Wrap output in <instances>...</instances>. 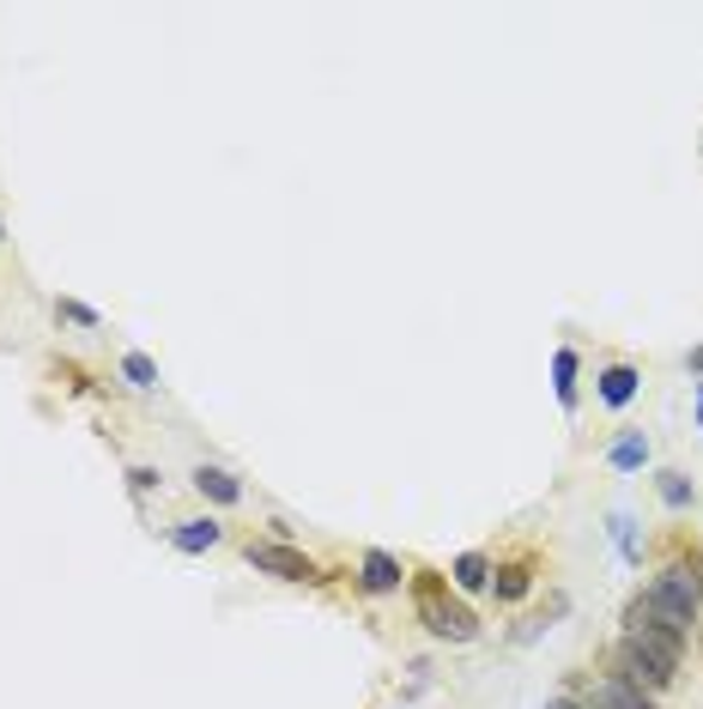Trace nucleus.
Returning <instances> with one entry per match:
<instances>
[{"label": "nucleus", "mask_w": 703, "mask_h": 709, "mask_svg": "<svg viewBox=\"0 0 703 709\" xmlns=\"http://www.w3.org/2000/svg\"><path fill=\"white\" fill-rule=\"evenodd\" d=\"M643 606H649L655 625H667L673 637H685L691 618H698V577H691L685 565H667L661 577H655V589L643 594Z\"/></svg>", "instance_id": "obj_1"}, {"label": "nucleus", "mask_w": 703, "mask_h": 709, "mask_svg": "<svg viewBox=\"0 0 703 709\" xmlns=\"http://www.w3.org/2000/svg\"><path fill=\"white\" fill-rule=\"evenodd\" d=\"M418 613H425L430 637H443V643H473L480 637V625H473L468 606H456L443 589H425V601H418Z\"/></svg>", "instance_id": "obj_2"}, {"label": "nucleus", "mask_w": 703, "mask_h": 709, "mask_svg": "<svg viewBox=\"0 0 703 709\" xmlns=\"http://www.w3.org/2000/svg\"><path fill=\"white\" fill-rule=\"evenodd\" d=\"M249 565L267 570V577H286V582H315V565L291 546H249Z\"/></svg>", "instance_id": "obj_3"}, {"label": "nucleus", "mask_w": 703, "mask_h": 709, "mask_svg": "<svg viewBox=\"0 0 703 709\" xmlns=\"http://www.w3.org/2000/svg\"><path fill=\"white\" fill-rule=\"evenodd\" d=\"M595 709H655V704H649V691H637V685H625L619 673H612V679L600 685Z\"/></svg>", "instance_id": "obj_4"}, {"label": "nucleus", "mask_w": 703, "mask_h": 709, "mask_svg": "<svg viewBox=\"0 0 703 709\" xmlns=\"http://www.w3.org/2000/svg\"><path fill=\"white\" fill-rule=\"evenodd\" d=\"M631 394H637V370H625V364H612L607 376H600V400H607V407H625Z\"/></svg>", "instance_id": "obj_5"}, {"label": "nucleus", "mask_w": 703, "mask_h": 709, "mask_svg": "<svg viewBox=\"0 0 703 709\" xmlns=\"http://www.w3.org/2000/svg\"><path fill=\"white\" fill-rule=\"evenodd\" d=\"M394 582H401V565H394L389 551H370V558H365V589L370 594H389Z\"/></svg>", "instance_id": "obj_6"}, {"label": "nucleus", "mask_w": 703, "mask_h": 709, "mask_svg": "<svg viewBox=\"0 0 703 709\" xmlns=\"http://www.w3.org/2000/svg\"><path fill=\"white\" fill-rule=\"evenodd\" d=\"M195 486L207 491V498H219V503H237V498H243V486H237L224 467H195Z\"/></svg>", "instance_id": "obj_7"}, {"label": "nucleus", "mask_w": 703, "mask_h": 709, "mask_svg": "<svg viewBox=\"0 0 703 709\" xmlns=\"http://www.w3.org/2000/svg\"><path fill=\"white\" fill-rule=\"evenodd\" d=\"M219 539H224L219 522H183L176 527V546L183 551H207V546H219Z\"/></svg>", "instance_id": "obj_8"}, {"label": "nucleus", "mask_w": 703, "mask_h": 709, "mask_svg": "<svg viewBox=\"0 0 703 709\" xmlns=\"http://www.w3.org/2000/svg\"><path fill=\"white\" fill-rule=\"evenodd\" d=\"M456 589H485V558H480V551H468V558H461V565H456Z\"/></svg>", "instance_id": "obj_9"}, {"label": "nucleus", "mask_w": 703, "mask_h": 709, "mask_svg": "<svg viewBox=\"0 0 703 709\" xmlns=\"http://www.w3.org/2000/svg\"><path fill=\"white\" fill-rule=\"evenodd\" d=\"M497 594H504V601H521V594H528V570L509 565L504 577H497Z\"/></svg>", "instance_id": "obj_10"}, {"label": "nucleus", "mask_w": 703, "mask_h": 709, "mask_svg": "<svg viewBox=\"0 0 703 709\" xmlns=\"http://www.w3.org/2000/svg\"><path fill=\"white\" fill-rule=\"evenodd\" d=\"M122 370H128V376H134V382H140V388H152V382H158V370H152V358H140V352H128V358H122Z\"/></svg>", "instance_id": "obj_11"}, {"label": "nucleus", "mask_w": 703, "mask_h": 709, "mask_svg": "<svg viewBox=\"0 0 703 709\" xmlns=\"http://www.w3.org/2000/svg\"><path fill=\"white\" fill-rule=\"evenodd\" d=\"M612 461H619V467H637V461H643V437H625V443L612 449Z\"/></svg>", "instance_id": "obj_12"}, {"label": "nucleus", "mask_w": 703, "mask_h": 709, "mask_svg": "<svg viewBox=\"0 0 703 709\" xmlns=\"http://www.w3.org/2000/svg\"><path fill=\"white\" fill-rule=\"evenodd\" d=\"M661 498H667V503H685V498H691V486L679 479V473H661Z\"/></svg>", "instance_id": "obj_13"}, {"label": "nucleus", "mask_w": 703, "mask_h": 709, "mask_svg": "<svg viewBox=\"0 0 703 709\" xmlns=\"http://www.w3.org/2000/svg\"><path fill=\"white\" fill-rule=\"evenodd\" d=\"M571 376H576V358L558 352V394H564V400H571Z\"/></svg>", "instance_id": "obj_14"}, {"label": "nucleus", "mask_w": 703, "mask_h": 709, "mask_svg": "<svg viewBox=\"0 0 703 709\" xmlns=\"http://www.w3.org/2000/svg\"><path fill=\"white\" fill-rule=\"evenodd\" d=\"M546 709H576V704H571V697H552V704H546Z\"/></svg>", "instance_id": "obj_15"}]
</instances>
